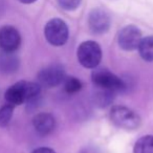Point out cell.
<instances>
[{
	"label": "cell",
	"instance_id": "cell-18",
	"mask_svg": "<svg viewBox=\"0 0 153 153\" xmlns=\"http://www.w3.org/2000/svg\"><path fill=\"white\" fill-rule=\"evenodd\" d=\"M32 153H56V152L51 148L42 147V148H38V149H36V150H34Z\"/></svg>",
	"mask_w": 153,
	"mask_h": 153
},
{
	"label": "cell",
	"instance_id": "cell-16",
	"mask_svg": "<svg viewBox=\"0 0 153 153\" xmlns=\"http://www.w3.org/2000/svg\"><path fill=\"white\" fill-rule=\"evenodd\" d=\"M14 112V106L7 104L0 108V127H5L10 123Z\"/></svg>",
	"mask_w": 153,
	"mask_h": 153
},
{
	"label": "cell",
	"instance_id": "cell-9",
	"mask_svg": "<svg viewBox=\"0 0 153 153\" xmlns=\"http://www.w3.org/2000/svg\"><path fill=\"white\" fill-rule=\"evenodd\" d=\"M21 44V36L13 26H3L0 28V48L4 53H14Z\"/></svg>",
	"mask_w": 153,
	"mask_h": 153
},
{
	"label": "cell",
	"instance_id": "cell-19",
	"mask_svg": "<svg viewBox=\"0 0 153 153\" xmlns=\"http://www.w3.org/2000/svg\"><path fill=\"white\" fill-rule=\"evenodd\" d=\"M19 1L22 3H25V4H30V3L35 2V1H37V0H19Z\"/></svg>",
	"mask_w": 153,
	"mask_h": 153
},
{
	"label": "cell",
	"instance_id": "cell-14",
	"mask_svg": "<svg viewBox=\"0 0 153 153\" xmlns=\"http://www.w3.org/2000/svg\"><path fill=\"white\" fill-rule=\"evenodd\" d=\"M114 92L110 90L102 89V88H96V94H94V102L100 107H106L113 101Z\"/></svg>",
	"mask_w": 153,
	"mask_h": 153
},
{
	"label": "cell",
	"instance_id": "cell-8",
	"mask_svg": "<svg viewBox=\"0 0 153 153\" xmlns=\"http://www.w3.org/2000/svg\"><path fill=\"white\" fill-rule=\"evenodd\" d=\"M110 24V16L103 9L96 7L88 15V26H89V30L94 34H104L109 30Z\"/></svg>",
	"mask_w": 153,
	"mask_h": 153
},
{
	"label": "cell",
	"instance_id": "cell-12",
	"mask_svg": "<svg viewBox=\"0 0 153 153\" xmlns=\"http://www.w3.org/2000/svg\"><path fill=\"white\" fill-rule=\"evenodd\" d=\"M140 56L147 62H153V36L142 38L138 44Z\"/></svg>",
	"mask_w": 153,
	"mask_h": 153
},
{
	"label": "cell",
	"instance_id": "cell-13",
	"mask_svg": "<svg viewBox=\"0 0 153 153\" xmlns=\"http://www.w3.org/2000/svg\"><path fill=\"white\" fill-rule=\"evenodd\" d=\"M133 153H153V135H145L137 140Z\"/></svg>",
	"mask_w": 153,
	"mask_h": 153
},
{
	"label": "cell",
	"instance_id": "cell-15",
	"mask_svg": "<svg viewBox=\"0 0 153 153\" xmlns=\"http://www.w3.org/2000/svg\"><path fill=\"white\" fill-rule=\"evenodd\" d=\"M63 86L67 94H76L82 89V82L76 76H66L63 81Z\"/></svg>",
	"mask_w": 153,
	"mask_h": 153
},
{
	"label": "cell",
	"instance_id": "cell-5",
	"mask_svg": "<svg viewBox=\"0 0 153 153\" xmlns=\"http://www.w3.org/2000/svg\"><path fill=\"white\" fill-rule=\"evenodd\" d=\"M68 26L62 19L53 18L44 27V36L47 42L53 46H62L68 40Z\"/></svg>",
	"mask_w": 153,
	"mask_h": 153
},
{
	"label": "cell",
	"instance_id": "cell-17",
	"mask_svg": "<svg viewBox=\"0 0 153 153\" xmlns=\"http://www.w3.org/2000/svg\"><path fill=\"white\" fill-rule=\"evenodd\" d=\"M82 0H58L59 5L65 11H74L81 4Z\"/></svg>",
	"mask_w": 153,
	"mask_h": 153
},
{
	"label": "cell",
	"instance_id": "cell-7",
	"mask_svg": "<svg viewBox=\"0 0 153 153\" xmlns=\"http://www.w3.org/2000/svg\"><path fill=\"white\" fill-rule=\"evenodd\" d=\"M142 40V32L135 25H127L119 33L117 42L124 51H134Z\"/></svg>",
	"mask_w": 153,
	"mask_h": 153
},
{
	"label": "cell",
	"instance_id": "cell-6",
	"mask_svg": "<svg viewBox=\"0 0 153 153\" xmlns=\"http://www.w3.org/2000/svg\"><path fill=\"white\" fill-rule=\"evenodd\" d=\"M66 78L64 67L60 64H53L43 68L38 74V82L41 86L53 88L63 84Z\"/></svg>",
	"mask_w": 153,
	"mask_h": 153
},
{
	"label": "cell",
	"instance_id": "cell-11",
	"mask_svg": "<svg viewBox=\"0 0 153 153\" xmlns=\"http://www.w3.org/2000/svg\"><path fill=\"white\" fill-rule=\"evenodd\" d=\"M19 60L13 53H4L0 56V71L4 74H12L18 69Z\"/></svg>",
	"mask_w": 153,
	"mask_h": 153
},
{
	"label": "cell",
	"instance_id": "cell-3",
	"mask_svg": "<svg viewBox=\"0 0 153 153\" xmlns=\"http://www.w3.org/2000/svg\"><path fill=\"white\" fill-rule=\"evenodd\" d=\"M91 80L96 88L110 90L114 94L125 88L123 80L105 68H96L91 74Z\"/></svg>",
	"mask_w": 153,
	"mask_h": 153
},
{
	"label": "cell",
	"instance_id": "cell-4",
	"mask_svg": "<svg viewBox=\"0 0 153 153\" xmlns=\"http://www.w3.org/2000/svg\"><path fill=\"white\" fill-rule=\"evenodd\" d=\"M76 57L85 68H96L102 60V49L94 41H85L78 47Z\"/></svg>",
	"mask_w": 153,
	"mask_h": 153
},
{
	"label": "cell",
	"instance_id": "cell-10",
	"mask_svg": "<svg viewBox=\"0 0 153 153\" xmlns=\"http://www.w3.org/2000/svg\"><path fill=\"white\" fill-rule=\"evenodd\" d=\"M33 125H34L35 130L40 135H47L55 130L56 120L51 113H38L33 119Z\"/></svg>",
	"mask_w": 153,
	"mask_h": 153
},
{
	"label": "cell",
	"instance_id": "cell-1",
	"mask_svg": "<svg viewBox=\"0 0 153 153\" xmlns=\"http://www.w3.org/2000/svg\"><path fill=\"white\" fill-rule=\"evenodd\" d=\"M41 94V85L35 82L20 81L12 85L5 91V100L7 104L19 106L26 102L37 100Z\"/></svg>",
	"mask_w": 153,
	"mask_h": 153
},
{
	"label": "cell",
	"instance_id": "cell-2",
	"mask_svg": "<svg viewBox=\"0 0 153 153\" xmlns=\"http://www.w3.org/2000/svg\"><path fill=\"white\" fill-rule=\"evenodd\" d=\"M110 120L115 126L124 130H135L142 124L140 115L125 106H114L110 111Z\"/></svg>",
	"mask_w": 153,
	"mask_h": 153
}]
</instances>
